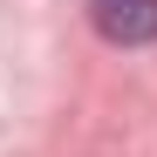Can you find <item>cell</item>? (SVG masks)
<instances>
[{"instance_id": "cell-1", "label": "cell", "mask_w": 157, "mask_h": 157, "mask_svg": "<svg viewBox=\"0 0 157 157\" xmlns=\"http://www.w3.org/2000/svg\"><path fill=\"white\" fill-rule=\"evenodd\" d=\"M82 7H89V21H96V34L116 41V48L157 41V0H82Z\"/></svg>"}]
</instances>
